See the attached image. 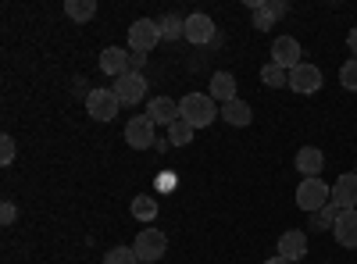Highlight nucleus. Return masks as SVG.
Instances as JSON below:
<instances>
[{"mask_svg":"<svg viewBox=\"0 0 357 264\" xmlns=\"http://www.w3.org/2000/svg\"><path fill=\"white\" fill-rule=\"evenodd\" d=\"M178 118L190 122L193 129H207L218 118V104L211 100V93H186L178 100Z\"/></svg>","mask_w":357,"mask_h":264,"instance_id":"1","label":"nucleus"},{"mask_svg":"<svg viewBox=\"0 0 357 264\" xmlns=\"http://www.w3.org/2000/svg\"><path fill=\"white\" fill-rule=\"evenodd\" d=\"M329 200H333V186L321 183V179H304L296 186V208L307 211V215H318Z\"/></svg>","mask_w":357,"mask_h":264,"instance_id":"2","label":"nucleus"},{"mask_svg":"<svg viewBox=\"0 0 357 264\" xmlns=\"http://www.w3.org/2000/svg\"><path fill=\"white\" fill-rule=\"evenodd\" d=\"M161 43V25L154 18H136L129 25V50L132 54H151Z\"/></svg>","mask_w":357,"mask_h":264,"instance_id":"3","label":"nucleus"},{"mask_svg":"<svg viewBox=\"0 0 357 264\" xmlns=\"http://www.w3.org/2000/svg\"><path fill=\"white\" fill-rule=\"evenodd\" d=\"M118 107H122V104H118L111 86H97V90H89V97H86V114L93 122H111L118 114Z\"/></svg>","mask_w":357,"mask_h":264,"instance_id":"4","label":"nucleus"},{"mask_svg":"<svg viewBox=\"0 0 357 264\" xmlns=\"http://www.w3.org/2000/svg\"><path fill=\"white\" fill-rule=\"evenodd\" d=\"M111 90H114V97H118V104H122V107H136L146 97V79L139 72H126L122 79H114Z\"/></svg>","mask_w":357,"mask_h":264,"instance_id":"5","label":"nucleus"},{"mask_svg":"<svg viewBox=\"0 0 357 264\" xmlns=\"http://www.w3.org/2000/svg\"><path fill=\"white\" fill-rule=\"evenodd\" d=\"M132 250H136L139 261L158 264V261L165 257V250H168V240H165V232H161V228H143L139 236H136V243H132Z\"/></svg>","mask_w":357,"mask_h":264,"instance_id":"6","label":"nucleus"},{"mask_svg":"<svg viewBox=\"0 0 357 264\" xmlns=\"http://www.w3.org/2000/svg\"><path fill=\"white\" fill-rule=\"evenodd\" d=\"M289 8L282 4V0H254L250 4V18H254V29H261V33H268V29H275V22L286 15Z\"/></svg>","mask_w":357,"mask_h":264,"instance_id":"7","label":"nucleus"},{"mask_svg":"<svg viewBox=\"0 0 357 264\" xmlns=\"http://www.w3.org/2000/svg\"><path fill=\"white\" fill-rule=\"evenodd\" d=\"M186 40H190L193 47L215 43V40H218V29H215L211 15H204V11H197V15H186Z\"/></svg>","mask_w":357,"mask_h":264,"instance_id":"8","label":"nucleus"},{"mask_svg":"<svg viewBox=\"0 0 357 264\" xmlns=\"http://www.w3.org/2000/svg\"><path fill=\"white\" fill-rule=\"evenodd\" d=\"M289 90L293 93H304V97H311V93H318L321 90V68L318 65H296L293 72H289Z\"/></svg>","mask_w":357,"mask_h":264,"instance_id":"9","label":"nucleus"},{"mask_svg":"<svg viewBox=\"0 0 357 264\" xmlns=\"http://www.w3.org/2000/svg\"><path fill=\"white\" fill-rule=\"evenodd\" d=\"M126 143L132 146V150H146V146H154V122L151 114H136V118H129L126 125Z\"/></svg>","mask_w":357,"mask_h":264,"instance_id":"10","label":"nucleus"},{"mask_svg":"<svg viewBox=\"0 0 357 264\" xmlns=\"http://www.w3.org/2000/svg\"><path fill=\"white\" fill-rule=\"evenodd\" d=\"M272 65H279V68H286V72H293L296 65H304V61H301V43H296L293 36H279V40L272 43Z\"/></svg>","mask_w":357,"mask_h":264,"instance_id":"11","label":"nucleus"},{"mask_svg":"<svg viewBox=\"0 0 357 264\" xmlns=\"http://www.w3.org/2000/svg\"><path fill=\"white\" fill-rule=\"evenodd\" d=\"M279 257H286V261H304L307 257V232H301V228H286L282 236H279Z\"/></svg>","mask_w":357,"mask_h":264,"instance_id":"12","label":"nucleus"},{"mask_svg":"<svg viewBox=\"0 0 357 264\" xmlns=\"http://www.w3.org/2000/svg\"><path fill=\"white\" fill-rule=\"evenodd\" d=\"M333 200L340 203V211H354L357 208V171H343L333 183Z\"/></svg>","mask_w":357,"mask_h":264,"instance_id":"13","label":"nucleus"},{"mask_svg":"<svg viewBox=\"0 0 357 264\" xmlns=\"http://www.w3.org/2000/svg\"><path fill=\"white\" fill-rule=\"evenodd\" d=\"M333 236H336V243H340V247H347V250H354V247H357V208H354V211H343V215L336 218Z\"/></svg>","mask_w":357,"mask_h":264,"instance_id":"14","label":"nucleus"},{"mask_svg":"<svg viewBox=\"0 0 357 264\" xmlns=\"http://www.w3.org/2000/svg\"><path fill=\"white\" fill-rule=\"evenodd\" d=\"M146 114H151L154 125H172V122H178V100H172V97H154L151 104H146Z\"/></svg>","mask_w":357,"mask_h":264,"instance_id":"15","label":"nucleus"},{"mask_svg":"<svg viewBox=\"0 0 357 264\" xmlns=\"http://www.w3.org/2000/svg\"><path fill=\"white\" fill-rule=\"evenodd\" d=\"M321 168H325V154L318 146H301V150H296V171H301L304 179H318Z\"/></svg>","mask_w":357,"mask_h":264,"instance_id":"16","label":"nucleus"},{"mask_svg":"<svg viewBox=\"0 0 357 264\" xmlns=\"http://www.w3.org/2000/svg\"><path fill=\"white\" fill-rule=\"evenodd\" d=\"M100 68H104L111 79H122V75L129 72V50H122V47H107V50L100 54Z\"/></svg>","mask_w":357,"mask_h":264,"instance_id":"17","label":"nucleus"},{"mask_svg":"<svg viewBox=\"0 0 357 264\" xmlns=\"http://www.w3.org/2000/svg\"><path fill=\"white\" fill-rule=\"evenodd\" d=\"M222 118L229 122V125H236V129H243V125H250L254 122V111H250V104L247 100H229V104H222Z\"/></svg>","mask_w":357,"mask_h":264,"instance_id":"18","label":"nucleus"},{"mask_svg":"<svg viewBox=\"0 0 357 264\" xmlns=\"http://www.w3.org/2000/svg\"><path fill=\"white\" fill-rule=\"evenodd\" d=\"M211 100H215V104L236 100V75H232V72H215V75H211Z\"/></svg>","mask_w":357,"mask_h":264,"instance_id":"19","label":"nucleus"},{"mask_svg":"<svg viewBox=\"0 0 357 264\" xmlns=\"http://www.w3.org/2000/svg\"><path fill=\"white\" fill-rule=\"evenodd\" d=\"M340 215H343V211H340V203H336V200H329L318 215H311V228H314V232H333V225H336V218H340Z\"/></svg>","mask_w":357,"mask_h":264,"instance_id":"20","label":"nucleus"},{"mask_svg":"<svg viewBox=\"0 0 357 264\" xmlns=\"http://www.w3.org/2000/svg\"><path fill=\"white\" fill-rule=\"evenodd\" d=\"M158 25H161V40H186V18L183 15H165Z\"/></svg>","mask_w":357,"mask_h":264,"instance_id":"21","label":"nucleus"},{"mask_svg":"<svg viewBox=\"0 0 357 264\" xmlns=\"http://www.w3.org/2000/svg\"><path fill=\"white\" fill-rule=\"evenodd\" d=\"M129 211H132L136 222H154V218H158V200H154V196H136V200L129 203Z\"/></svg>","mask_w":357,"mask_h":264,"instance_id":"22","label":"nucleus"},{"mask_svg":"<svg viewBox=\"0 0 357 264\" xmlns=\"http://www.w3.org/2000/svg\"><path fill=\"white\" fill-rule=\"evenodd\" d=\"M65 15L72 22H89L97 15V4H93V0H65Z\"/></svg>","mask_w":357,"mask_h":264,"instance_id":"23","label":"nucleus"},{"mask_svg":"<svg viewBox=\"0 0 357 264\" xmlns=\"http://www.w3.org/2000/svg\"><path fill=\"white\" fill-rule=\"evenodd\" d=\"M193 132H197V129H193L190 122L178 118V122L168 125V143H172V146H186V143H193Z\"/></svg>","mask_w":357,"mask_h":264,"instance_id":"24","label":"nucleus"},{"mask_svg":"<svg viewBox=\"0 0 357 264\" xmlns=\"http://www.w3.org/2000/svg\"><path fill=\"white\" fill-rule=\"evenodd\" d=\"M261 82L272 86V90H279V86H289V72L279 68V65H264L261 68Z\"/></svg>","mask_w":357,"mask_h":264,"instance_id":"25","label":"nucleus"},{"mask_svg":"<svg viewBox=\"0 0 357 264\" xmlns=\"http://www.w3.org/2000/svg\"><path fill=\"white\" fill-rule=\"evenodd\" d=\"M104 264H139V257L132 247H114V250H107Z\"/></svg>","mask_w":357,"mask_h":264,"instance_id":"26","label":"nucleus"},{"mask_svg":"<svg viewBox=\"0 0 357 264\" xmlns=\"http://www.w3.org/2000/svg\"><path fill=\"white\" fill-rule=\"evenodd\" d=\"M340 82H343V90L357 93V57H350V61L340 68Z\"/></svg>","mask_w":357,"mask_h":264,"instance_id":"27","label":"nucleus"},{"mask_svg":"<svg viewBox=\"0 0 357 264\" xmlns=\"http://www.w3.org/2000/svg\"><path fill=\"white\" fill-rule=\"evenodd\" d=\"M15 154H18V146H15V136H0V164H11L15 161Z\"/></svg>","mask_w":357,"mask_h":264,"instance_id":"28","label":"nucleus"},{"mask_svg":"<svg viewBox=\"0 0 357 264\" xmlns=\"http://www.w3.org/2000/svg\"><path fill=\"white\" fill-rule=\"evenodd\" d=\"M15 218H18V208L11 200H4V208H0V225H15Z\"/></svg>","mask_w":357,"mask_h":264,"instance_id":"29","label":"nucleus"},{"mask_svg":"<svg viewBox=\"0 0 357 264\" xmlns=\"http://www.w3.org/2000/svg\"><path fill=\"white\" fill-rule=\"evenodd\" d=\"M143 65H146V54H132L129 50V72H139L143 75Z\"/></svg>","mask_w":357,"mask_h":264,"instance_id":"30","label":"nucleus"},{"mask_svg":"<svg viewBox=\"0 0 357 264\" xmlns=\"http://www.w3.org/2000/svg\"><path fill=\"white\" fill-rule=\"evenodd\" d=\"M347 47H350V54L357 57V29H350V36H347Z\"/></svg>","mask_w":357,"mask_h":264,"instance_id":"31","label":"nucleus"},{"mask_svg":"<svg viewBox=\"0 0 357 264\" xmlns=\"http://www.w3.org/2000/svg\"><path fill=\"white\" fill-rule=\"evenodd\" d=\"M264 264H293V261H286V257H279V254H275V257H268Z\"/></svg>","mask_w":357,"mask_h":264,"instance_id":"32","label":"nucleus"},{"mask_svg":"<svg viewBox=\"0 0 357 264\" xmlns=\"http://www.w3.org/2000/svg\"><path fill=\"white\" fill-rule=\"evenodd\" d=\"M139 264H151V261H139Z\"/></svg>","mask_w":357,"mask_h":264,"instance_id":"33","label":"nucleus"}]
</instances>
